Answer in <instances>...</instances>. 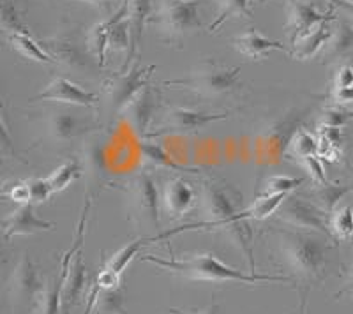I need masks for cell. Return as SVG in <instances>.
<instances>
[{
	"label": "cell",
	"mask_w": 353,
	"mask_h": 314,
	"mask_svg": "<svg viewBox=\"0 0 353 314\" xmlns=\"http://www.w3.org/2000/svg\"><path fill=\"white\" fill-rule=\"evenodd\" d=\"M336 14L334 9L327 12H320L313 4H307L304 0H288V21H286V34H288L292 45L301 37L313 32L314 28L323 21H334Z\"/></svg>",
	"instance_id": "11"
},
{
	"label": "cell",
	"mask_w": 353,
	"mask_h": 314,
	"mask_svg": "<svg viewBox=\"0 0 353 314\" xmlns=\"http://www.w3.org/2000/svg\"><path fill=\"white\" fill-rule=\"evenodd\" d=\"M41 46L52 55V59L55 62L61 61L65 65H71V67H74V65H85V56L81 53L80 46H78L77 41L71 39L69 36L44 41Z\"/></svg>",
	"instance_id": "22"
},
{
	"label": "cell",
	"mask_w": 353,
	"mask_h": 314,
	"mask_svg": "<svg viewBox=\"0 0 353 314\" xmlns=\"http://www.w3.org/2000/svg\"><path fill=\"white\" fill-rule=\"evenodd\" d=\"M200 0H165L156 12V23L166 41L181 45L182 41L201 27Z\"/></svg>",
	"instance_id": "6"
},
{
	"label": "cell",
	"mask_w": 353,
	"mask_h": 314,
	"mask_svg": "<svg viewBox=\"0 0 353 314\" xmlns=\"http://www.w3.org/2000/svg\"><path fill=\"white\" fill-rule=\"evenodd\" d=\"M290 194H261L258 200H254V203L248 209H242L241 216L248 221H265L269 219L272 213L277 212V209L283 205L286 198Z\"/></svg>",
	"instance_id": "26"
},
{
	"label": "cell",
	"mask_w": 353,
	"mask_h": 314,
	"mask_svg": "<svg viewBox=\"0 0 353 314\" xmlns=\"http://www.w3.org/2000/svg\"><path fill=\"white\" fill-rule=\"evenodd\" d=\"M305 306H307V293H302V302H301V314H305Z\"/></svg>",
	"instance_id": "46"
},
{
	"label": "cell",
	"mask_w": 353,
	"mask_h": 314,
	"mask_svg": "<svg viewBox=\"0 0 353 314\" xmlns=\"http://www.w3.org/2000/svg\"><path fill=\"white\" fill-rule=\"evenodd\" d=\"M233 46H235L239 53H242L248 59H253V61H263L270 52H285L292 55V52L283 43L265 37L263 34L258 32L256 28H251L248 32L235 37Z\"/></svg>",
	"instance_id": "16"
},
{
	"label": "cell",
	"mask_w": 353,
	"mask_h": 314,
	"mask_svg": "<svg viewBox=\"0 0 353 314\" xmlns=\"http://www.w3.org/2000/svg\"><path fill=\"white\" fill-rule=\"evenodd\" d=\"M302 165H304L309 178H311L314 184H327V182H329V178H327V174H325V168H323V163L318 159V156L307 157V159L302 161Z\"/></svg>",
	"instance_id": "40"
},
{
	"label": "cell",
	"mask_w": 353,
	"mask_h": 314,
	"mask_svg": "<svg viewBox=\"0 0 353 314\" xmlns=\"http://www.w3.org/2000/svg\"><path fill=\"white\" fill-rule=\"evenodd\" d=\"M140 150L147 161L159 166V168L172 169V171H181V174H200L201 171L200 168H189V166L179 165L176 161H173V157L170 156L163 147L154 143V141H141Z\"/></svg>",
	"instance_id": "25"
},
{
	"label": "cell",
	"mask_w": 353,
	"mask_h": 314,
	"mask_svg": "<svg viewBox=\"0 0 353 314\" xmlns=\"http://www.w3.org/2000/svg\"><path fill=\"white\" fill-rule=\"evenodd\" d=\"M152 0H128V21L129 27H131V36H132V46L131 52H129L128 59H125V64L122 67V71L128 69V64L131 59H134L138 52H140L141 39H143L145 25L149 21V18L152 17Z\"/></svg>",
	"instance_id": "18"
},
{
	"label": "cell",
	"mask_w": 353,
	"mask_h": 314,
	"mask_svg": "<svg viewBox=\"0 0 353 314\" xmlns=\"http://www.w3.org/2000/svg\"><path fill=\"white\" fill-rule=\"evenodd\" d=\"M9 43L21 56L25 59H30V61H36L39 64H53V59L43 46L32 39L30 34H11L9 36Z\"/></svg>",
	"instance_id": "27"
},
{
	"label": "cell",
	"mask_w": 353,
	"mask_h": 314,
	"mask_svg": "<svg viewBox=\"0 0 353 314\" xmlns=\"http://www.w3.org/2000/svg\"><path fill=\"white\" fill-rule=\"evenodd\" d=\"M329 2H332L337 8L345 9L346 17L350 18V21H353V2H348V0H329Z\"/></svg>",
	"instance_id": "45"
},
{
	"label": "cell",
	"mask_w": 353,
	"mask_h": 314,
	"mask_svg": "<svg viewBox=\"0 0 353 314\" xmlns=\"http://www.w3.org/2000/svg\"><path fill=\"white\" fill-rule=\"evenodd\" d=\"M44 286L46 279L39 266L32 262L30 254L23 253L8 279V297L12 311H34Z\"/></svg>",
	"instance_id": "5"
},
{
	"label": "cell",
	"mask_w": 353,
	"mask_h": 314,
	"mask_svg": "<svg viewBox=\"0 0 353 314\" xmlns=\"http://www.w3.org/2000/svg\"><path fill=\"white\" fill-rule=\"evenodd\" d=\"M230 113H212L201 112V109L182 108L175 106L170 108L165 115V121L159 125V129L150 133L149 136H166V134H193L205 129L207 125L217 121H225Z\"/></svg>",
	"instance_id": "8"
},
{
	"label": "cell",
	"mask_w": 353,
	"mask_h": 314,
	"mask_svg": "<svg viewBox=\"0 0 353 314\" xmlns=\"http://www.w3.org/2000/svg\"><path fill=\"white\" fill-rule=\"evenodd\" d=\"M128 17V2L121 6L113 12L112 17L105 18V20L97 21L90 30H88L87 36V50L88 53L94 56L99 65H105L106 62V50H108V41H110V32H112L113 25L121 18Z\"/></svg>",
	"instance_id": "17"
},
{
	"label": "cell",
	"mask_w": 353,
	"mask_h": 314,
	"mask_svg": "<svg viewBox=\"0 0 353 314\" xmlns=\"http://www.w3.org/2000/svg\"><path fill=\"white\" fill-rule=\"evenodd\" d=\"M329 23L330 21H323V23H320L314 28L313 32H309L307 36L295 41L293 43L292 56H295L299 61H307V59H311V56H314L316 53H320L321 50L325 48V45L329 43L334 32Z\"/></svg>",
	"instance_id": "21"
},
{
	"label": "cell",
	"mask_w": 353,
	"mask_h": 314,
	"mask_svg": "<svg viewBox=\"0 0 353 314\" xmlns=\"http://www.w3.org/2000/svg\"><path fill=\"white\" fill-rule=\"evenodd\" d=\"M198 198L200 194L193 182H189L184 177H173L168 178L163 185L161 207L170 219H181L196 207Z\"/></svg>",
	"instance_id": "10"
},
{
	"label": "cell",
	"mask_w": 353,
	"mask_h": 314,
	"mask_svg": "<svg viewBox=\"0 0 353 314\" xmlns=\"http://www.w3.org/2000/svg\"><path fill=\"white\" fill-rule=\"evenodd\" d=\"M221 307L217 304L201 307V309H170V314H219Z\"/></svg>",
	"instance_id": "42"
},
{
	"label": "cell",
	"mask_w": 353,
	"mask_h": 314,
	"mask_svg": "<svg viewBox=\"0 0 353 314\" xmlns=\"http://www.w3.org/2000/svg\"><path fill=\"white\" fill-rule=\"evenodd\" d=\"M339 295H350V297H353V253H352V263H350L348 266V274H346V286L337 293V297H339Z\"/></svg>",
	"instance_id": "44"
},
{
	"label": "cell",
	"mask_w": 353,
	"mask_h": 314,
	"mask_svg": "<svg viewBox=\"0 0 353 314\" xmlns=\"http://www.w3.org/2000/svg\"><path fill=\"white\" fill-rule=\"evenodd\" d=\"M0 20H2V28L8 32V36H11V34H30L27 25L21 21L17 6H14L12 0L2 2V17H0Z\"/></svg>",
	"instance_id": "35"
},
{
	"label": "cell",
	"mask_w": 353,
	"mask_h": 314,
	"mask_svg": "<svg viewBox=\"0 0 353 314\" xmlns=\"http://www.w3.org/2000/svg\"><path fill=\"white\" fill-rule=\"evenodd\" d=\"M353 52V21L350 20H337L336 28H334L332 37L321 50V59L323 62H332L337 59H343L348 53Z\"/></svg>",
	"instance_id": "20"
},
{
	"label": "cell",
	"mask_w": 353,
	"mask_h": 314,
	"mask_svg": "<svg viewBox=\"0 0 353 314\" xmlns=\"http://www.w3.org/2000/svg\"><path fill=\"white\" fill-rule=\"evenodd\" d=\"M277 219L290 230L316 233L325 238H332L329 228V216L313 202H305L290 194L283 205L277 209Z\"/></svg>",
	"instance_id": "7"
},
{
	"label": "cell",
	"mask_w": 353,
	"mask_h": 314,
	"mask_svg": "<svg viewBox=\"0 0 353 314\" xmlns=\"http://www.w3.org/2000/svg\"><path fill=\"white\" fill-rule=\"evenodd\" d=\"M83 174V165L78 157H71L68 161L62 163L59 168H55L50 175V182H52L55 193H61V191L68 189L72 182H77L78 178Z\"/></svg>",
	"instance_id": "29"
},
{
	"label": "cell",
	"mask_w": 353,
	"mask_h": 314,
	"mask_svg": "<svg viewBox=\"0 0 353 314\" xmlns=\"http://www.w3.org/2000/svg\"><path fill=\"white\" fill-rule=\"evenodd\" d=\"M131 46H132L131 27H129L128 17H124L113 25L112 32H110L108 50H112V52L115 53H125V59H128L129 52H131Z\"/></svg>",
	"instance_id": "34"
},
{
	"label": "cell",
	"mask_w": 353,
	"mask_h": 314,
	"mask_svg": "<svg viewBox=\"0 0 353 314\" xmlns=\"http://www.w3.org/2000/svg\"><path fill=\"white\" fill-rule=\"evenodd\" d=\"M157 92L147 85L143 90L137 96V99L128 106V121L131 125V131L138 138H143L149 134L150 122L154 118V113L157 109Z\"/></svg>",
	"instance_id": "14"
},
{
	"label": "cell",
	"mask_w": 353,
	"mask_h": 314,
	"mask_svg": "<svg viewBox=\"0 0 353 314\" xmlns=\"http://www.w3.org/2000/svg\"><path fill=\"white\" fill-rule=\"evenodd\" d=\"M288 154L301 161L307 157L318 156V138H314V134H311L309 131L297 129V133L288 141Z\"/></svg>",
	"instance_id": "32"
},
{
	"label": "cell",
	"mask_w": 353,
	"mask_h": 314,
	"mask_svg": "<svg viewBox=\"0 0 353 314\" xmlns=\"http://www.w3.org/2000/svg\"><path fill=\"white\" fill-rule=\"evenodd\" d=\"M85 314H125L124 288L101 290L92 284L87 295Z\"/></svg>",
	"instance_id": "19"
},
{
	"label": "cell",
	"mask_w": 353,
	"mask_h": 314,
	"mask_svg": "<svg viewBox=\"0 0 353 314\" xmlns=\"http://www.w3.org/2000/svg\"><path fill=\"white\" fill-rule=\"evenodd\" d=\"M62 288H64V274L59 272L55 279L46 281L44 291L41 293L34 314H62Z\"/></svg>",
	"instance_id": "24"
},
{
	"label": "cell",
	"mask_w": 353,
	"mask_h": 314,
	"mask_svg": "<svg viewBox=\"0 0 353 314\" xmlns=\"http://www.w3.org/2000/svg\"><path fill=\"white\" fill-rule=\"evenodd\" d=\"M11 138H9V127H8V118H6V113H2V152L8 154V150L11 149Z\"/></svg>",
	"instance_id": "43"
},
{
	"label": "cell",
	"mask_w": 353,
	"mask_h": 314,
	"mask_svg": "<svg viewBox=\"0 0 353 314\" xmlns=\"http://www.w3.org/2000/svg\"><path fill=\"white\" fill-rule=\"evenodd\" d=\"M348 2H353V0H348Z\"/></svg>",
	"instance_id": "49"
},
{
	"label": "cell",
	"mask_w": 353,
	"mask_h": 314,
	"mask_svg": "<svg viewBox=\"0 0 353 314\" xmlns=\"http://www.w3.org/2000/svg\"><path fill=\"white\" fill-rule=\"evenodd\" d=\"M149 240H152V238H137V240L131 242V244H128V246L121 247V249L117 251V253L112 254V258L106 262L105 266L110 270H115L117 274L122 275L124 274V270L128 269L129 263L137 258L141 247H143Z\"/></svg>",
	"instance_id": "33"
},
{
	"label": "cell",
	"mask_w": 353,
	"mask_h": 314,
	"mask_svg": "<svg viewBox=\"0 0 353 314\" xmlns=\"http://www.w3.org/2000/svg\"><path fill=\"white\" fill-rule=\"evenodd\" d=\"M141 262L152 263L159 270L179 275L188 281L203 282H241V284H260V282H293L290 275L269 274H245L242 270L233 269L221 262L214 253L185 254L182 258H159L152 254L140 256Z\"/></svg>",
	"instance_id": "1"
},
{
	"label": "cell",
	"mask_w": 353,
	"mask_h": 314,
	"mask_svg": "<svg viewBox=\"0 0 353 314\" xmlns=\"http://www.w3.org/2000/svg\"><path fill=\"white\" fill-rule=\"evenodd\" d=\"M305 178L302 177H288V175H272L265 180L263 193L265 194H292L299 185H302Z\"/></svg>",
	"instance_id": "36"
},
{
	"label": "cell",
	"mask_w": 353,
	"mask_h": 314,
	"mask_svg": "<svg viewBox=\"0 0 353 314\" xmlns=\"http://www.w3.org/2000/svg\"><path fill=\"white\" fill-rule=\"evenodd\" d=\"M159 191L150 174L143 171L132 177L125 187V205L129 221L143 230H159Z\"/></svg>",
	"instance_id": "4"
},
{
	"label": "cell",
	"mask_w": 353,
	"mask_h": 314,
	"mask_svg": "<svg viewBox=\"0 0 353 314\" xmlns=\"http://www.w3.org/2000/svg\"><path fill=\"white\" fill-rule=\"evenodd\" d=\"M166 85H179L182 89L198 94L207 99L225 97L241 89V67H230L217 61H203L185 78L166 81Z\"/></svg>",
	"instance_id": "3"
},
{
	"label": "cell",
	"mask_w": 353,
	"mask_h": 314,
	"mask_svg": "<svg viewBox=\"0 0 353 314\" xmlns=\"http://www.w3.org/2000/svg\"><path fill=\"white\" fill-rule=\"evenodd\" d=\"M55 230V222L44 221L36 213L34 203H25L9 212L2 222V235L4 240L17 237V235H36L41 231Z\"/></svg>",
	"instance_id": "13"
},
{
	"label": "cell",
	"mask_w": 353,
	"mask_h": 314,
	"mask_svg": "<svg viewBox=\"0 0 353 314\" xmlns=\"http://www.w3.org/2000/svg\"><path fill=\"white\" fill-rule=\"evenodd\" d=\"M353 113L348 108L341 105L330 106L325 112L321 113L320 117V127H336V129H343L350 122Z\"/></svg>",
	"instance_id": "37"
},
{
	"label": "cell",
	"mask_w": 353,
	"mask_h": 314,
	"mask_svg": "<svg viewBox=\"0 0 353 314\" xmlns=\"http://www.w3.org/2000/svg\"><path fill=\"white\" fill-rule=\"evenodd\" d=\"M28 185H30V203H34V205L46 203L55 193L50 178H30Z\"/></svg>",
	"instance_id": "38"
},
{
	"label": "cell",
	"mask_w": 353,
	"mask_h": 314,
	"mask_svg": "<svg viewBox=\"0 0 353 314\" xmlns=\"http://www.w3.org/2000/svg\"><path fill=\"white\" fill-rule=\"evenodd\" d=\"M154 71V65L140 69L138 65L131 67L128 73H121L119 76L106 81V94H108L110 108L115 113H122L128 109V106L137 99L138 94L147 87L150 73Z\"/></svg>",
	"instance_id": "9"
},
{
	"label": "cell",
	"mask_w": 353,
	"mask_h": 314,
	"mask_svg": "<svg viewBox=\"0 0 353 314\" xmlns=\"http://www.w3.org/2000/svg\"><path fill=\"white\" fill-rule=\"evenodd\" d=\"M94 284H96L97 288H101V290H115V288H121L122 275L117 274L115 270H110L105 266V269L97 274Z\"/></svg>",
	"instance_id": "41"
},
{
	"label": "cell",
	"mask_w": 353,
	"mask_h": 314,
	"mask_svg": "<svg viewBox=\"0 0 353 314\" xmlns=\"http://www.w3.org/2000/svg\"><path fill=\"white\" fill-rule=\"evenodd\" d=\"M332 99L336 105H350L353 103V65L343 64L337 69L332 85Z\"/></svg>",
	"instance_id": "31"
},
{
	"label": "cell",
	"mask_w": 353,
	"mask_h": 314,
	"mask_svg": "<svg viewBox=\"0 0 353 314\" xmlns=\"http://www.w3.org/2000/svg\"><path fill=\"white\" fill-rule=\"evenodd\" d=\"M55 101L64 103L71 106H81V108H97L99 96L90 90L81 89L80 85L72 83L68 78H55L41 94H37L32 101Z\"/></svg>",
	"instance_id": "12"
},
{
	"label": "cell",
	"mask_w": 353,
	"mask_h": 314,
	"mask_svg": "<svg viewBox=\"0 0 353 314\" xmlns=\"http://www.w3.org/2000/svg\"><path fill=\"white\" fill-rule=\"evenodd\" d=\"M316 187L313 189V200L314 205L320 207L323 212L330 218V213L339 207V202L348 193H352V185H343V184H332V182H327V184H314Z\"/></svg>",
	"instance_id": "23"
},
{
	"label": "cell",
	"mask_w": 353,
	"mask_h": 314,
	"mask_svg": "<svg viewBox=\"0 0 353 314\" xmlns=\"http://www.w3.org/2000/svg\"><path fill=\"white\" fill-rule=\"evenodd\" d=\"M4 196L9 198L11 202L20 203V205L30 203V185H28V180H14L12 184H9L4 189Z\"/></svg>",
	"instance_id": "39"
},
{
	"label": "cell",
	"mask_w": 353,
	"mask_h": 314,
	"mask_svg": "<svg viewBox=\"0 0 353 314\" xmlns=\"http://www.w3.org/2000/svg\"><path fill=\"white\" fill-rule=\"evenodd\" d=\"M232 18H248V20H251V18H253V12H251V0H223L216 20H214L209 27L210 34H216L217 30H219L221 25L225 23V21L232 20Z\"/></svg>",
	"instance_id": "28"
},
{
	"label": "cell",
	"mask_w": 353,
	"mask_h": 314,
	"mask_svg": "<svg viewBox=\"0 0 353 314\" xmlns=\"http://www.w3.org/2000/svg\"><path fill=\"white\" fill-rule=\"evenodd\" d=\"M276 235L277 249L285 265L292 270L293 281L304 282L307 286L318 284L325 278L327 251L329 244L316 233L295 230H272Z\"/></svg>",
	"instance_id": "2"
},
{
	"label": "cell",
	"mask_w": 353,
	"mask_h": 314,
	"mask_svg": "<svg viewBox=\"0 0 353 314\" xmlns=\"http://www.w3.org/2000/svg\"><path fill=\"white\" fill-rule=\"evenodd\" d=\"M352 193H353V184H352Z\"/></svg>",
	"instance_id": "48"
},
{
	"label": "cell",
	"mask_w": 353,
	"mask_h": 314,
	"mask_svg": "<svg viewBox=\"0 0 353 314\" xmlns=\"http://www.w3.org/2000/svg\"><path fill=\"white\" fill-rule=\"evenodd\" d=\"M329 228L336 240H350L353 237V207H337L329 218Z\"/></svg>",
	"instance_id": "30"
},
{
	"label": "cell",
	"mask_w": 353,
	"mask_h": 314,
	"mask_svg": "<svg viewBox=\"0 0 353 314\" xmlns=\"http://www.w3.org/2000/svg\"><path fill=\"white\" fill-rule=\"evenodd\" d=\"M88 4H103V2H108V0H85Z\"/></svg>",
	"instance_id": "47"
},
{
	"label": "cell",
	"mask_w": 353,
	"mask_h": 314,
	"mask_svg": "<svg viewBox=\"0 0 353 314\" xmlns=\"http://www.w3.org/2000/svg\"><path fill=\"white\" fill-rule=\"evenodd\" d=\"M90 129H92V125L74 113L59 112L52 113L46 118V133L53 141H62V143L72 141L87 134Z\"/></svg>",
	"instance_id": "15"
}]
</instances>
